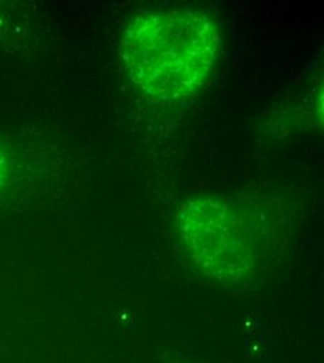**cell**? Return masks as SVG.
<instances>
[{
  "label": "cell",
  "mask_w": 324,
  "mask_h": 363,
  "mask_svg": "<svg viewBox=\"0 0 324 363\" xmlns=\"http://www.w3.org/2000/svg\"><path fill=\"white\" fill-rule=\"evenodd\" d=\"M7 174H9V164H7V158L3 152V150L0 148V189L4 184V182L7 179Z\"/></svg>",
  "instance_id": "cell-3"
},
{
  "label": "cell",
  "mask_w": 324,
  "mask_h": 363,
  "mask_svg": "<svg viewBox=\"0 0 324 363\" xmlns=\"http://www.w3.org/2000/svg\"><path fill=\"white\" fill-rule=\"evenodd\" d=\"M181 239L193 262L220 281H239L256 263V233L242 210L224 199H193L178 213Z\"/></svg>",
  "instance_id": "cell-2"
},
{
  "label": "cell",
  "mask_w": 324,
  "mask_h": 363,
  "mask_svg": "<svg viewBox=\"0 0 324 363\" xmlns=\"http://www.w3.org/2000/svg\"><path fill=\"white\" fill-rule=\"evenodd\" d=\"M221 34L204 11L155 9L135 16L122 40V56L135 86L160 102L194 96L218 60Z\"/></svg>",
  "instance_id": "cell-1"
}]
</instances>
